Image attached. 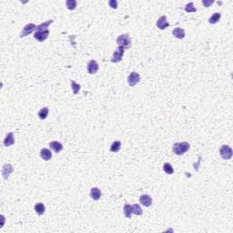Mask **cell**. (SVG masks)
<instances>
[{
	"label": "cell",
	"instance_id": "1",
	"mask_svg": "<svg viewBox=\"0 0 233 233\" xmlns=\"http://www.w3.org/2000/svg\"><path fill=\"white\" fill-rule=\"evenodd\" d=\"M190 143L188 142H180V143H175L173 145V152L176 155H183L190 150Z\"/></svg>",
	"mask_w": 233,
	"mask_h": 233
},
{
	"label": "cell",
	"instance_id": "2",
	"mask_svg": "<svg viewBox=\"0 0 233 233\" xmlns=\"http://www.w3.org/2000/svg\"><path fill=\"white\" fill-rule=\"evenodd\" d=\"M116 43L118 44L119 46H122L124 48H128V47H130L131 40H130V38L128 34H124V35H120L117 38Z\"/></svg>",
	"mask_w": 233,
	"mask_h": 233
},
{
	"label": "cell",
	"instance_id": "3",
	"mask_svg": "<svg viewBox=\"0 0 233 233\" xmlns=\"http://www.w3.org/2000/svg\"><path fill=\"white\" fill-rule=\"evenodd\" d=\"M220 154L223 159H231L232 157V150L231 149L230 146L223 145V146H221V148L220 150Z\"/></svg>",
	"mask_w": 233,
	"mask_h": 233
},
{
	"label": "cell",
	"instance_id": "4",
	"mask_svg": "<svg viewBox=\"0 0 233 233\" xmlns=\"http://www.w3.org/2000/svg\"><path fill=\"white\" fill-rule=\"evenodd\" d=\"M37 28H38V27H37L35 24H33V23H29V24L26 25V26L23 28L22 32L20 33V38H25V37H27L28 35L31 34L33 31L37 30Z\"/></svg>",
	"mask_w": 233,
	"mask_h": 233
},
{
	"label": "cell",
	"instance_id": "5",
	"mask_svg": "<svg viewBox=\"0 0 233 233\" xmlns=\"http://www.w3.org/2000/svg\"><path fill=\"white\" fill-rule=\"evenodd\" d=\"M124 52H125V48L118 46V47L116 48V51H115L114 54H113V57H112V58H111V62H113V63H118V62H120V61L122 60Z\"/></svg>",
	"mask_w": 233,
	"mask_h": 233
},
{
	"label": "cell",
	"instance_id": "6",
	"mask_svg": "<svg viewBox=\"0 0 233 233\" xmlns=\"http://www.w3.org/2000/svg\"><path fill=\"white\" fill-rule=\"evenodd\" d=\"M139 80H140V76L137 72H131L128 78V82L130 87H134L135 85H137L139 82Z\"/></svg>",
	"mask_w": 233,
	"mask_h": 233
},
{
	"label": "cell",
	"instance_id": "7",
	"mask_svg": "<svg viewBox=\"0 0 233 233\" xmlns=\"http://www.w3.org/2000/svg\"><path fill=\"white\" fill-rule=\"evenodd\" d=\"M48 36H49V30L46 29L44 31H37L34 35V38L39 42H43L48 38Z\"/></svg>",
	"mask_w": 233,
	"mask_h": 233
},
{
	"label": "cell",
	"instance_id": "8",
	"mask_svg": "<svg viewBox=\"0 0 233 233\" xmlns=\"http://www.w3.org/2000/svg\"><path fill=\"white\" fill-rule=\"evenodd\" d=\"M157 27L159 28V29H161V30H164V29H166L168 27H169V24H168V22L167 21V17H166V16H162V17H160L158 19H157Z\"/></svg>",
	"mask_w": 233,
	"mask_h": 233
},
{
	"label": "cell",
	"instance_id": "9",
	"mask_svg": "<svg viewBox=\"0 0 233 233\" xmlns=\"http://www.w3.org/2000/svg\"><path fill=\"white\" fill-rule=\"evenodd\" d=\"M14 168L11 164H5L2 168V175L5 179H7L9 178V175L13 172Z\"/></svg>",
	"mask_w": 233,
	"mask_h": 233
},
{
	"label": "cell",
	"instance_id": "10",
	"mask_svg": "<svg viewBox=\"0 0 233 233\" xmlns=\"http://www.w3.org/2000/svg\"><path fill=\"white\" fill-rule=\"evenodd\" d=\"M98 70V64L97 61L95 60H90L88 65H87V71L89 74L93 75V74H96Z\"/></svg>",
	"mask_w": 233,
	"mask_h": 233
},
{
	"label": "cell",
	"instance_id": "11",
	"mask_svg": "<svg viewBox=\"0 0 233 233\" xmlns=\"http://www.w3.org/2000/svg\"><path fill=\"white\" fill-rule=\"evenodd\" d=\"M139 201H140V204H142L145 207H150L152 204V198L148 194L141 195L139 198Z\"/></svg>",
	"mask_w": 233,
	"mask_h": 233
},
{
	"label": "cell",
	"instance_id": "12",
	"mask_svg": "<svg viewBox=\"0 0 233 233\" xmlns=\"http://www.w3.org/2000/svg\"><path fill=\"white\" fill-rule=\"evenodd\" d=\"M49 147L56 153H58V152H60L63 150V145L60 142H58V141H52V142H50L49 143Z\"/></svg>",
	"mask_w": 233,
	"mask_h": 233
},
{
	"label": "cell",
	"instance_id": "13",
	"mask_svg": "<svg viewBox=\"0 0 233 233\" xmlns=\"http://www.w3.org/2000/svg\"><path fill=\"white\" fill-rule=\"evenodd\" d=\"M172 35L175 37V38H177V39H182L185 38V31H184V29H182V28H174L173 30H172Z\"/></svg>",
	"mask_w": 233,
	"mask_h": 233
},
{
	"label": "cell",
	"instance_id": "14",
	"mask_svg": "<svg viewBox=\"0 0 233 233\" xmlns=\"http://www.w3.org/2000/svg\"><path fill=\"white\" fill-rule=\"evenodd\" d=\"M15 143V138H14V134L12 132H9L6 137L4 139V145L6 147H9L11 145H13Z\"/></svg>",
	"mask_w": 233,
	"mask_h": 233
},
{
	"label": "cell",
	"instance_id": "15",
	"mask_svg": "<svg viewBox=\"0 0 233 233\" xmlns=\"http://www.w3.org/2000/svg\"><path fill=\"white\" fill-rule=\"evenodd\" d=\"M40 157H41L44 160L48 161V160H50L51 157H52V153H51V151H50L49 150H47V149H42V150H40Z\"/></svg>",
	"mask_w": 233,
	"mask_h": 233
},
{
	"label": "cell",
	"instance_id": "16",
	"mask_svg": "<svg viewBox=\"0 0 233 233\" xmlns=\"http://www.w3.org/2000/svg\"><path fill=\"white\" fill-rule=\"evenodd\" d=\"M90 197L94 200H98L101 197V190L98 188H92L90 191Z\"/></svg>",
	"mask_w": 233,
	"mask_h": 233
},
{
	"label": "cell",
	"instance_id": "17",
	"mask_svg": "<svg viewBox=\"0 0 233 233\" xmlns=\"http://www.w3.org/2000/svg\"><path fill=\"white\" fill-rule=\"evenodd\" d=\"M34 209H35V211H36L39 215H43V214L45 213V211H46V208H45L44 204L41 203V202L37 203V204L35 205Z\"/></svg>",
	"mask_w": 233,
	"mask_h": 233
},
{
	"label": "cell",
	"instance_id": "18",
	"mask_svg": "<svg viewBox=\"0 0 233 233\" xmlns=\"http://www.w3.org/2000/svg\"><path fill=\"white\" fill-rule=\"evenodd\" d=\"M221 17V14L220 13H214L209 19V24H216L220 21Z\"/></svg>",
	"mask_w": 233,
	"mask_h": 233
},
{
	"label": "cell",
	"instance_id": "19",
	"mask_svg": "<svg viewBox=\"0 0 233 233\" xmlns=\"http://www.w3.org/2000/svg\"><path fill=\"white\" fill-rule=\"evenodd\" d=\"M123 212H124V215L128 218V219H130L131 218V214H132V207L128 204H126L123 208Z\"/></svg>",
	"mask_w": 233,
	"mask_h": 233
},
{
	"label": "cell",
	"instance_id": "20",
	"mask_svg": "<svg viewBox=\"0 0 233 233\" xmlns=\"http://www.w3.org/2000/svg\"><path fill=\"white\" fill-rule=\"evenodd\" d=\"M52 23H53V20H52V19H49V20H47V21L42 23L41 25H39V27H38V28H37L36 31H44V30H46L47 28H48V26H49L50 24H52Z\"/></svg>",
	"mask_w": 233,
	"mask_h": 233
},
{
	"label": "cell",
	"instance_id": "21",
	"mask_svg": "<svg viewBox=\"0 0 233 233\" xmlns=\"http://www.w3.org/2000/svg\"><path fill=\"white\" fill-rule=\"evenodd\" d=\"M163 169H164L165 173H167L168 175H171V174L174 173V168H172L171 164H169V163H168V162L164 163V165H163Z\"/></svg>",
	"mask_w": 233,
	"mask_h": 233
},
{
	"label": "cell",
	"instance_id": "22",
	"mask_svg": "<svg viewBox=\"0 0 233 233\" xmlns=\"http://www.w3.org/2000/svg\"><path fill=\"white\" fill-rule=\"evenodd\" d=\"M120 148H121V142L120 141H114L110 146V151L116 153V152L119 151Z\"/></svg>",
	"mask_w": 233,
	"mask_h": 233
},
{
	"label": "cell",
	"instance_id": "23",
	"mask_svg": "<svg viewBox=\"0 0 233 233\" xmlns=\"http://www.w3.org/2000/svg\"><path fill=\"white\" fill-rule=\"evenodd\" d=\"M131 207H132V214L139 215V216L142 215V213H143L142 212V209H141V207L139 204H134Z\"/></svg>",
	"mask_w": 233,
	"mask_h": 233
},
{
	"label": "cell",
	"instance_id": "24",
	"mask_svg": "<svg viewBox=\"0 0 233 233\" xmlns=\"http://www.w3.org/2000/svg\"><path fill=\"white\" fill-rule=\"evenodd\" d=\"M48 112H49L48 108H43V109H41L39 112V118L42 119V120H43V119H46L47 115H48Z\"/></svg>",
	"mask_w": 233,
	"mask_h": 233
},
{
	"label": "cell",
	"instance_id": "25",
	"mask_svg": "<svg viewBox=\"0 0 233 233\" xmlns=\"http://www.w3.org/2000/svg\"><path fill=\"white\" fill-rule=\"evenodd\" d=\"M66 5L69 10H74L77 7V1L76 0H68L66 2Z\"/></svg>",
	"mask_w": 233,
	"mask_h": 233
},
{
	"label": "cell",
	"instance_id": "26",
	"mask_svg": "<svg viewBox=\"0 0 233 233\" xmlns=\"http://www.w3.org/2000/svg\"><path fill=\"white\" fill-rule=\"evenodd\" d=\"M71 87H72L73 93L75 95H77L78 92H79V90H80V85L77 84L74 80H71Z\"/></svg>",
	"mask_w": 233,
	"mask_h": 233
},
{
	"label": "cell",
	"instance_id": "27",
	"mask_svg": "<svg viewBox=\"0 0 233 233\" xmlns=\"http://www.w3.org/2000/svg\"><path fill=\"white\" fill-rule=\"evenodd\" d=\"M185 10L187 11V12H195L196 11V8L194 7V4L193 3H189V4H187L186 5V6H185Z\"/></svg>",
	"mask_w": 233,
	"mask_h": 233
},
{
	"label": "cell",
	"instance_id": "28",
	"mask_svg": "<svg viewBox=\"0 0 233 233\" xmlns=\"http://www.w3.org/2000/svg\"><path fill=\"white\" fill-rule=\"evenodd\" d=\"M109 5L110 7H112L113 9L117 8V2H116V0H110L109 3Z\"/></svg>",
	"mask_w": 233,
	"mask_h": 233
},
{
	"label": "cell",
	"instance_id": "29",
	"mask_svg": "<svg viewBox=\"0 0 233 233\" xmlns=\"http://www.w3.org/2000/svg\"><path fill=\"white\" fill-rule=\"evenodd\" d=\"M214 3V1H205V0H203L202 1V4L206 6V7H209L210 5H212Z\"/></svg>",
	"mask_w": 233,
	"mask_h": 233
}]
</instances>
